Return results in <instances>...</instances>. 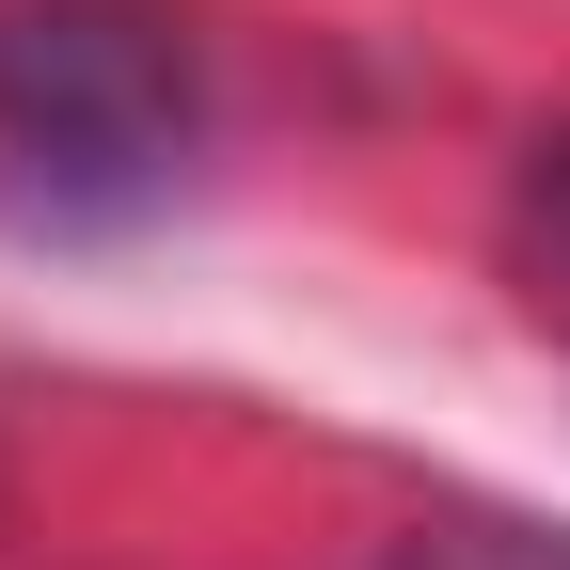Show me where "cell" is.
Masks as SVG:
<instances>
[{
    "label": "cell",
    "mask_w": 570,
    "mask_h": 570,
    "mask_svg": "<svg viewBox=\"0 0 570 570\" xmlns=\"http://www.w3.org/2000/svg\"><path fill=\"white\" fill-rule=\"evenodd\" d=\"M206 63L175 0H0V238H111L175 206Z\"/></svg>",
    "instance_id": "6da1fadb"
},
{
    "label": "cell",
    "mask_w": 570,
    "mask_h": 570,
    "mask_svg": "<svg viewBox=\"0 0 570 570\" xmlns=\"http://www.w3.org/2000/svg\"><path fill=\"white\" fill-rule=\"evenodd\" d=\"M381 570H570V523H508V508H444L381 539Z\"/></svg>",
    "instance_id": "7a4b0ae2"
},
{
    "label": "cell",
    "mask_w": 570,
    "mask_h": 570,
    "mask_svg": "<svg viewBox=\"0 0 570 570\" xmlns=\"http://www.w3.org/2000/svg\"><path fill=\"white\" fill-rule=\"evenodd\" d=\"M523 254H539V302H570V142H539L523 175Z\"/></svg>",
    "instance_id": "3957f363"
}]
</instances>
